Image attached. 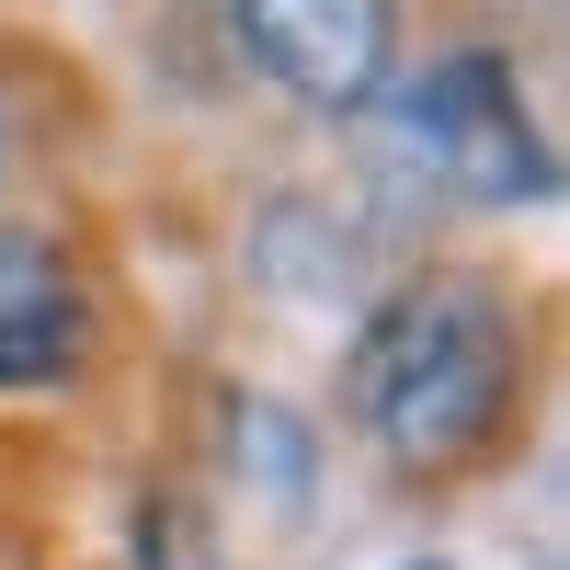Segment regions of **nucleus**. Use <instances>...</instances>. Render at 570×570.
<instances>
[{
    "label": "nucleus",
    "instance_id": "obj_1",
    "mask_svg": "<svg viewBox=\"0 0 570 570\" xmlns=\"http://www.w3.org/2000/svg\"><path fill=\"white\" fill-rule=\"evenodd\" d=\"M525 389V320L491 274H411L376 297L343 354V411L389 468H480L502 445V411Z\"/></svg>",
    "mask_w": 570,
    "mask_h": 570
},
{
    "label": "nucleus",
    "instance_id": "obj_2",
    "mask_svg": "<svg viewBox=\"0 0 570 570\" xmlns=\"http://www.w3.org/2000/svg\"><path fill=\"white\" fill-rule=\"evenodd\" d=\"M365 115L400 126V149H422V171L468 206H548L559 195V160H548V126L525 115V80L491 46H456V58H422L376 91Z\"/></svg>",
    "mask_w": 570,
    "mask_h": 570
},
{
    "label": "nucleus",
    "instance_id": "obj_3",
    "mask_svg": "<svg viewBox=\"0 0 570 570\" xmlns=\"http://www.w3.org/2000/svg\"><path fill=\"white\" fill-rule=\"evenodd\" d=\"M252 69L320 115H365L400 80V0H228Z\"/></svg>",
    "mask_w": 570,
    "mask_h": 570
},
{
    "label": "nucleus",
    "instance_id": "obj_4",
    "mask_svg": "<svg viewBox=\"0 0 570 570\" xmlns=\"http://www.w3.org/2000/svg\"><path fill=\"white\" fill-rule=\"evenodd\" d=\"M80 343H91V308H80L69 252L35 240V228H0V389L80 376Z\"/></svg>",
    "mask_w": 570,
    "mask_h": 570
},
{
    "label": "nucleus",
    "instance_id": "obj_5",
    "mask_svg": "<svg viewBox=\"0 0 570 570\" xmlns=\"http://www.w3.org/2000/svg\"><path fill=\"white\" fill-rule=\"evenodd\" d=\"M411 570H434V559H411Z\"/></svg>",
    "mask_w": 570,
    "mask_h": 570
},
{
    "label": "nucleus",
    "instance_id": "obj_6",
    "mask_svg": "<svg viewBox=\"0 0 570 570\" xmlns=\"http://www.w3.org/2000/svg\"><path fill=\"white\" fill-rule=\"evenodd\" d=\"M0 149H12V137H0Z\"/></svg>",
    "mask_w": 570,
    "mask_h": 570
}]
</instances>
